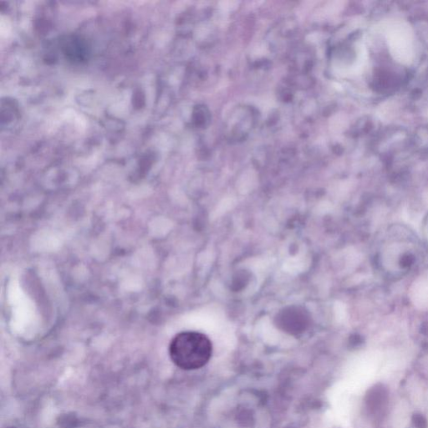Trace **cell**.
I'll return each mask as SVG.
<instances>
[{
	"label": "cell",
	"mask_w": 428,
	"mask_h": 428,
	"mask_svg": "<svg viewBox=\"0 0 428 428\" xmlns=\"http://www.w3.org/2000/svg\"><path fill=\"white\" fill-rule=\"evenodd\" d=\"M388 46L390 54L397 61L410 64L413 60L414 49L411 33L404 27H396L389 32Z\"/></svg>",
	"instance_id": "2"
},
{
	"label": "cell",
	"mask_w": 428,
	"mask_h": 428,
	"mask_svg": "<svg viewBox=\"0 0 428 428\" xmlns=\"http://www.w3.org/2000/svg\"><path fill=\"white\" fill-rule=\"evenodd\" d=\"M411 293L412 300L416 306L422 309L428 308V277H422L416 281Z\"/></svg>",
	"instance_id": "4"
},
{
	"label": "cell",
	"mask_w": 428,
	"mask_h": 428,
	"mask_svg": "<svg viewBox=\"0 0 428 428\" xmlns=\"http://www.w3.org/2000/svg\"><path fill=\"white\" fill-rule=\"evenodd\" d=\"M212 346L207 336L196 331L176 335L169 345V354L176 367L185 371L202 368L212 356Z\"/></svg>",
	"instance_id": "1"
},
{
	"label": "cell",
	"mask_w": 428,
	"mask_h": 428,
	"mask_svg": "<svg viewBox=\"0 0 428 428\" xmlns=\"http://www.w3.org/2000/svg\"><path fill=\"white\" fill-rule=\"evenodd\" d=\"M415 423H416V426L419 428H424L426 426V421H425L423 417L421 416H416V418H415Z\"/></svg>",
	"instance_id": "5"
},
{
	"label": "cell",
	"mask_w": 428,
	"mask_h": 428,
	"mask_svg": "<svg viewBox=\"0 0 428 428\" xmlns=\"http://www.w3.org/2000/svg\"><path fill=\"white\" fill-rule=\"evenodd\" d=\"M276 319L278 327L290 334L302 333L309 323V314L300 307H289L283 309Z\"/></svg>",
	"instance_id": "3"
}]
</instances>
